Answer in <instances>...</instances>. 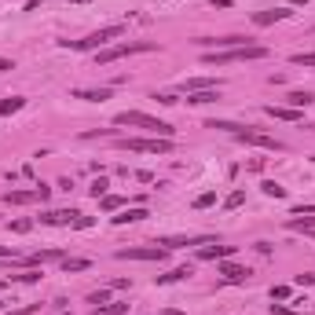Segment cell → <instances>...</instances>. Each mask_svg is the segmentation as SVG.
<instances>
[{
  "label": "cell",
  "mask_w": 315,
  "mask_h": 315,
  "mask_svg": "<svg viewBox=\"0 0 315 315\" xmlns=\"http://www.w3.org/2000/svg\"><path fill=\"white\" fill-rule=\"evenodd\" d=\"M162 315H180V311H172V308H169V311H162Z\"/></svg>",
  "instance_id": "cell-37"
},
{
  "label": "cell",
  "mask_w": 315,
  "mask_h": 315,
  "mask_svg": "<svg viewBox=\"0 0 315 315\" xmlns=\"http://www.w3.org/2000/svg\"><path fill=\"white\" fill-rule=\"evenodd\" d=\"M220 275H224L227 282H249V267H242V264H220Z\"/></svg>",
  "instance_id": "cell-11"
},
{
  "label": "cell",
  "mask_w": 315,
  "mask_h": 315,
  "mask_svg": "<svg viewBox=\"0 0 315 315\" xmlns=\"http://www.w3.org/2000/svg\"><path fill=\"white\" fill-rule=\"evenodd\" d=\"M267 114L279 117V121H301V110L297 106H267Z\"/></svg>",
  "instance_id": "cell-15"
},
{
  "label": "cell",
  "mask_w": 315,
  "mask_h": 315,
  "mask_svg": "<svg viewBox=\"0 0 315 315\" xmlns=\"http://www.w3.org/2000/svg\"><path fill=\"white\" fill-rule=\"evenodd\" d=\"M0 257H8V260H15V249H8V246H0Z\"/></svg>",
  "instance_id": "cell-35"
},
{
  "label": "cell",
  "mask_w": 315,
  "mask_h": 315,
  "mask_svg": "<svg viewBox=\"0 0 315 315\" xmlns=\"http://www.w3.org/2000/svg\"><path fill=\"white\" fill-rule=\"evenodd\" d=\"M147 216H150L147 209H125L114 216V224H136V220H147Z\"/></svg>",
  "instance_id": "cell-17"
},
{
  "label": "cell",
  "mask_w": 315,
  "mask_h": 315,
  "mask_svg": "<svg viewBox=\"0 0 315 315\" xmlns=\"http://www.w3.org/2000/svg\"><path fill=\"white\" fill-rule=\"evenodd\" d=\"M154 99H158V103H165V106H172V103H180L176 96H169V92H162V96H158V92H154Z\"/></svg>",
  "instance_id": "cell-31"
},
{
  "label": "cell",
  "mask_w": 315,
  "mask_h": 315,
  "mask_svg": "<svg viewBox=\"0 0 315 315\" xmlns=\"http://www.w3.org/2000/svg\"><path fill=\"white\" fill-rule=\"evenodd\" d=\"M0 290H4V282H0Z\"/></svg>",
  "instance_id": "cell-39"
},
{
  "label": "cell",
  "mask_w": 315,
  "mask_h": 315,
  "mask_svg": "<svg viewBox=\"0 0 315 315\" xmlns=\"http://www.w3.org/2000/svg\"><path fill=\"white\" fill-rule=\"evenodd\" d=\"M239 143H249V147H264V150H282V143L275 136H267V132H257V129H246V125H234V132H231Z\"/></svg>",
  "instance_id": "cell-6"
},
{
  "label": "cell",
  "mask_w": 315,
  "mask_h": 315,
  "mask_svg": "<svg viewBox=\"0 0 315 315\" xmlns=\"http://www.w3.org/2000/svg\"><path fill=\"white\" fill-rule=\"evenodd\" d=\"M77 216L81 213H73V209H52L41 216V224H77Z\"/></svg>",
  "instance_id": "cell-9"
},
{
  "label": "cell",
  "mask_w": 315,
  "mask_h": 315,
  "mask_svg": "<svg viewBox=\"0 0 315 315\" xmlns=\"http://www.w3.org/2000/svg\"><path fill=\"white\" fill-rule=\"evenodd\" d=\"M242 202H246V191H231V194L224 198V209H239Z\"/></svg>",
  "instance_id": "cell-23"
},
{
  "label": "cell",
  "mask_w": 315,
  "mask_h": 315,
  "mask_svg": "<svg viewBox=\"0 0 315 315\" xmlns=\"http://www.w3.org/2000/svg\"><path fill=\"white\" fill-rule=\"evenodd\" d=\"M114 257L117 260H165L169 249L165 246H129V249H117Z\"/></svg>",
  "instance_id": "cell-7"
},
{
  "label": "cell",
  "mask_w": 315,
  "mask_h": 315,
  "mask_svg": "<svg viewBox=\"0 0 315 315\" xmlns=\"http://www.w3.org/2000/svg\"><path fill=\"white\" fill-rule=\"evenodd\" d=\"M106 187H110V183H106V176H99V180H92L88 191H92V198H103V194H106Z\"/></svg>",
  "instance_id": "cell-26"
},
{
  "label": "cell",
  "mask_w": 315,
  "mask_h": 315,
  "mask_svg": "<svg viewBox=\"0 0 315 315\" xmlns=\"http://www.w3.org/2000/svg\"><path fill=\"white\" fill-rule=\"evenodd\" d=\"M290 62L293 66H315V52H297V55H290Z\"/></svg>",
  "instance_id": "cell-22"
},
{
  "label": "cell",
  "mask_w": 315,
  "mask_h": 315,
  "mask_svg": "<svg viewBox=\"0 0 315 315\" xmlns=\"http://www.w3.org/2000/svg\"><path fill=\"white\" fill-rule=\"evenodd\" d=\"M125 311H129L125 304H99L96 308V315H125Z\"/></svg>",
  "instance_id": "cell-25"
},
{
  "label": "cell",
  "mask_w": 315,
  "mask_h": 315,
  "mask_svg": "<svg viewBox=\"0 0 315 315\" xmlns=\"http://www.w3.org/2000/svg\"><path fill=\"white\" fill-rule=\"evenodd\" d=\"M11 231H19V234H22V231H29V220H15Z\"/></svg>",
  "instance_id": "cell-33"
},
{
  "label": "cell",
  "mask_w": 315,
  "mask_h": 315,
  "mask_svg": "<svg viewBox=\"0 0 315 315\" xmlns=\"http://www.w3.org/2000/svg\"><path fill=\"white\" fill-rule=\"evenodd\" d=\"M286 103H290V106H297V110H301V106H308V103H315V96H311V92H290V96H286Z\"/></svg>",
  "instance_id": "cell-19"
},
{
  "label": "cell",
  "mask_w": 315,
  "mask_h": 315,
  "mask_svg": "<svg viewBox=\"0 0 315 315\" xmlns=\"http://www.w3.org/2000/svg\"><path fill=\"white\" fill-rule=\"evenodd\" d=\"M22 106H26V99H19V96L0 99V114H15V110H22Z\"/></svg>",
  "instance_id": "cell-21"
},
{
  "label": "cell",
  "mask_w": 315,
  "mask_h": 315,
  "mask_svg": "<svg viewBox=\"0 0 315 315\" xmlns=\"http://www.w3.org/2000/svg\"><path fill=\"white\" fill-rule=\"evenodd\" d=\"M0 70H15V62L11 59H0Z\"/></svg>",
  "instance_id": "cell-36"
},
{
  "label": "cell",
  "mask_w": 315,
  "mask_h": 315,
  "mask_svg": "<svg viewBox=\"0 0 315 315\" xmlns=\"http://www.w3.org/2000/svg\"><path fill=\"white\" fill-rule=\"evenodd\" d=\"M48 260H62V253H59V249H44V253L33 257V264H48Z\"/></svg>",
  "instance_id": "cell-28"
},
{
  "label": "cell",
  "mask_w": 315,
  "mask_h": 315,
  "mask_svg": "<svg viewBox=\"0 0 315 315\" xmlns=\"http://www.w3.org/2000/svg\"><path fill=\"white\" fill-rule=\"evenodd\" d=\"M286 297H290V286H275L271 290V301H286Z\"/></svg>",
  "instance_id": "cell-30"
},
{
  "label": "cell",
  "mask_w": 315,
  "mask_h": 315,
  "mask_svg": "<svg viewBox=\"0 0 315 315\" xmlns=\"http://www.w3.org/2000/svg\"><path fill=\"white\" fill-rule=\"evenodd\" d=\"M253 59H267L264 44H246V48H227V52H206L202 55L206 66H231V62H253Z\"/></svg>",
  "instance_id": "cell-1"
},
{
  "label": "cell",
  "mask_w": 315,
  "mask_h": 315,
  "mask_svg": "<svg viewBox=\"0 0 315 315\" xmlns=\"http://www.w3.org/2000/svg\"><path fill=\"white\" fill-rule=\"evenodd\" d=\"M37 279H41V271H22L19 275V282H37Z\"/></svg>",
  "instance_id": "cell-32"
},
{
  "label": "cell",
  "mask_w": 315,
  "mask_h": 315,
  "mask_svg": "<svg viewBox=\"0 0 315 315\" xmlns=\"http://www.w3.org/2000/svg\"><path fill=\"white\" fill-rule=\"evenodd\" d=\"M213 202H216V191H206V194H198V198H194V209H209Z\"/></svg>",
  "instance_id": "cell-27"
},
{
  "label": "cell",
  "mask_w": 315,
  "mask_h": 315,
  "mask_svg": "<svg viewBox=\"0 0 315 315\" xmlns=\"http://www.w3.org/2000/svg\"><path fill=\"white\" fill-rule=\"evenodd\" d=\"M231 253H234V246H202V249H198L202 260H224V257H231Z\"/></svg>",
  "instance_id": "cell-12"
},
{
  "label": "cell",
  "mask_w": 315,
  "mask_h": 315,
  "mask_svg": "<svg viewBox=\"0 0 315 315\" xmlns=\"http://www.w3.org/2000/svg\"><path fill=\"white\" fill-rule=\"evenodd\" d=\"M117 150H132V154H169L172 150V139H114Z\"/></svg>",
  "instance_id": "cell-4"
},
{
  "label": "cell",
  "mask_w": 315,
  "mask_h": 315,
  "mask_svg": "<svg viewBox=\"0 0 315 315\" xmlns=\"http://www.w3.org/2000/svg\"><path fill=\"white\" fill-rule=\"evenodd\" d=\"M106 301H110V293H106V290H96V293H88V304H96V308H99V304H106Z\"/></svg>",
  "instance_id": "cell-29"
},
{
  "label": "cell",
  "mask_w": 315,
  "mask_h": 315,
  "mask_svg": "<svg viewBox=\"0 0 315 315\" xmlns=\"http://www.w3.org/2000/svg\"><path fill=\"white\" fill-rule=\"evenodd\" d=\"M264 194H267V198H286V187H279L275 180H267V183H264Z\"/></svg>",
  "instance_id": "cell-24"
},
{
  "label": "cell",
  "mask_w": 315,
  "mask_h": 315,
  "mask_svg": "<svg viewBox=\"0 0 315 315\" xmlns=\"http://www.w3.org/2000/svg\"><path fill=\"white\" fill-rule=\"evenodd\" d=\"M220 99V88H206V92H191L187 96V103H194V106H206V103H216Z\"/></svg>",
  "instance_id": "cell-14"
},
{
  "label": "cell",
  "mask_w": 315,
  "mask_h": 315,
  "mask_svg": "<svg viewBox=\"0 0 315 315\" xmlns=\"http://www.w3.org/2000/svg\"><path fill=\"white\" fill-rule=\"evenodd\" d=\"M92 267V260H85V257H62V271H88Z\"/></svg>",
  "instance_id": "cell-18"
},
{
  "label": "cell",
  "mask_w": 315,
  "mask_h": 315,
  "mask_svg": "<svg viewBox=\"0 0 315 315\" xmlns=\"http://www.w3.org/2000/svg\"><path fill=\"white\" fill-rule=\"evenodd\" d=\"M290 15H293L290 8H275V11H257V15H253V22H257V26H271V22H282V19H290Z\"/></svg>",
  "instance_id": "cell-10"
},
{
  "label": "cell",
  "mask_w": 315,
  "mask_h": 315,
  "mask_svg": "<svg viewBox=\"0 0 315 315\" xmlns=\"http://www.w3.org/2000/svg\"><path fill=\"white\" fill-rule=\"evenodd\" d=\"M114 125H121V129H147V132L162 136V139H172V132H176L169 121H158L150 114H139V110H121V114L114 117Z\"/></svg>",
  "instance_id": "cell-2"
},
{
  "label": "cell",
  "mask_w": 315,
  "mask_h": 315,
  "mask_svg": "<svg viewBox=\"0 0 315 315\" xmlns=\"http://www.w3.org/2000/svg\"><path fill=\"white\" fill-rule=\"evenodd\" d=\"M297 282L301 286H315V275H297Z\"/></svg>",
  "instance_id": "cell-34"
},
{
  "label": "cell",
  "mask_w": 315,
  "mask_h": 315,
  "mask_svg": "<svg viewBox=\"0 0 315 315\" xmlns=\"http://www.w3.org/2000/svg\"><path fill=\"white\" fill-rule=\"evenodd\" d=\"M121 33H125V26H103V29H96V33H88L81 41H62V44L73 48V52H99L106 41H117Z\"/></svg>",
  "instance_id": "cell-3"
},
{
  "label": "cell",
  "mask_w": 315,
  "mask_h": 315,
  "mask_svg": "<svg viewBox=\"0 0 315 315\" xmlns=\"http://www.w3.org/2000/svg\"><path fill=\"white\" fill-rule=\"evenodd\" d=\"M158 44L154 41H125V44H114V48H103L96 55V62H114V59H125V55H139V52H154Z\"/></svg>",
  "instance_id": "cell-5"
},
{
  "label": "cell",
  "mask_w": 315,
  "mask_h": 315,
  "mask_svg": "<svg viewBox=\"0 0 315 315\" xmlns=\"http://www.w3.org/2000/svg\"><path fill=\"white\" fill-rule=\"evenodd\" d=\"M70 4H88V0H70Z\"/></svg>",
  "instance_id": "cell-38"
},
{
  "label": "cell",
  "mask_w": 315,
  "mask_h": 315,
  "mask_svg": "<svg viewBox=\"0 0 315 315\" xmlns=\"http://www.w3.org/2000/svg\"><path fill=\"white\" fill-rule=\"evenodd\" d=\"M286 227H290V231H315V213H311V216H301V220H290Z\"/></svg>",
  "instance_id": "cell-20"
},
{
  "label": "cell",
  "mask_w": 315,
  "mask_h": 315,
  "mask_svg": "<svg viewBox=\"0 0 315 315\" xmlns=\"http://www.w3.org/2000/svg\"><path fill=\"white\" fill-rule=\"evenodd\" d=\"M180 88L187 92V96H191V92H206V88H220V81H216V77H194V81H183Z\"/></svg>",
  "instance_id": "cell-13"
},
{
  "label": "cell",
  "mask_w": 315,
  "mask_h": 315,
  "mask_svg": "<svg viewBox=\"0 0 315 315\" xmlns=\"http://www.w3.org/2000/svg\"><path fill=\"white\" fill-rule=\"evenodd\" d=\"M187 275H194L191 267H172L169 275H158L154 282H158V286H169V282H180V279H187Z\"/></svg>",
  "instance_id": "cell-16"
},
{
  "label": "cell",
  "mask_w": 315,
  "mask_h": 315,
  "mask_svg": "<svg viewBox=\"0 0 315 315\" xmlns=\"http://www.w3.org/2000/svg\"><path fill=\"white\" fill-rule=\"evenodd\" d=\"M70 96L73 99H85V103H103V99L114 96V88H73Z\"/></svg>",
  "instance_id": "cell-8"
}]
</instances>
